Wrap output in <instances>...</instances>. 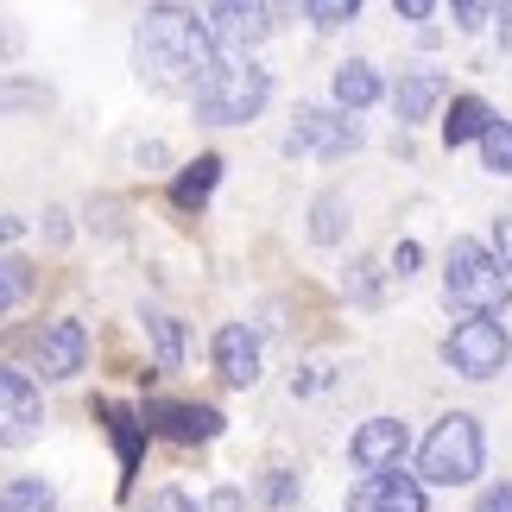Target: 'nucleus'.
<instances>
[{"label": "nucleus", "instance_id": "nucleus-1", "mask_svg": "<svg viewBox=\"0 0 512 512\" xmlns=\"http://www.w3.org/2000/svg\"><path fill=\"white\" fill-rule=\"evenodd\" d=\"M133 70H140L146 89L196 102V95L215 83L222 57H215L209 26L184 7V0H152L146 19H140V32H133Z\"/></svg>", "mask_w": 512, "mask_h": 512}, {"label": "nucleus", "instance_id": "nucleus-2", "mask_svg": "<svg viewBox=\"0 0 512 512\" xmlns=\"http://www.w3.org/2000/svg\"><path fill=\"white\" fill-rule=\"evenodd\" d=\"M487 468V437L468 411H449L437 418V430L418 449V487H468Z\"/></svg>", "mask_w": 512, "mask_h": 512}, {"label": "nucleus", "instance_id": "nucleus-3", "mask_svg": "<svg viewBox=\"0 0 512 512\" xmlns=\"http://www.w3.org/2000/svg\"><path fill=\"white\" fill-rule=\"evenodd\" d=\"M443 291L462 317H500L506 298H512V279L500 272V260L487 253L481 241H449V260H443Z\"/></svg>", "mask_w": 512, "mask_h": 512}, {"label": "nucleus", "instance_id": "nucleus-4", "mask_svg": "<svg viewBox=\"0 0 512 512\" xmlns=\"http://www.w3.org/2000/svg\"><path fill=\"white\" fill-rule=\"evenodd\" d=\"M272 102V76L260 70V64H222L215 70V83L196 95V121H209V127H241V121H253Z\"/></svg>", "mask_w": 512, "mask_h": 512}, {"label": "nucleus", "instance_id": "nucleus-5", "mask_svg": "<svg viewBox=\"0 0 512 512\" xmlns=\"http://www.w3.org/2000/svg\"><path fill=\"white\" fill-rule=\"evenodd\" d=\"M443 361L462 373V380H494V373L512 361V336L500 317H468L443 336Z\"/></svg>", "mask_w": 512, "mask_h": 512}, {"label": "nucleus", "instance_id": "nucleus-6", "mask_svg": "<svg viewBox=\"0 0 512 512\" xmlns=\"http://www.w3.org/2000/svg\"><path fill=\"white\" fill-rule=\"evenodd\" d=\"M361 121L342 108H298V121L285 133V152H310V159H348V152H361Z\"/></svg>", "mask_w": 512, "mask_h": 512}, {"label": "nucleus", "instance_id": "nucleus-7", "mask_svg": "<svg viewBox=\"0 0 512 512\" xmlns=\"http://www.w3.org/2000/svg\"><path fill=\"white\" fill-rule=\"evenodd\" d=\"M209 38H215V51H253V45H266L272 38V7L266 0H209Z\"/></svg>", "mask_w": 512, "mask_h": 512}, {"label": "nucleus", "instance_id": "nucleus-8", "mask_svg": "<svg viewBox=\"0 0 512 512\" xmlns=\"http://www.w3.org/2000/svg\"><path fill=\"white\" fill-rule=\"evenodd\" d=\"M140 424H146V437L159 430V437H171V443H215L222 437V411L196 405V399H146Z\"/></svg>", "mask_w": 512, "mask_h": 512}, {"label": "nucleus", "instance_id": "nucleus-9", "mask_svg": "<svg viewBox=\"0 0 512 512\" xmlns=\"http://www.w3.org/2000/svg\"><path fill=\"white\" fill-rule=\"evenodd\" d=\"M38 424H45V399H38V386L26 373L0 367V449H26L38 437Z\"/></svg>", "mask_w": 512, "mask_h": 512}, {"label": "nucleus", "instance_id": "nucleus-10", "mask_svg": "<svg viewBox=\"0 0 512 512\" xmlns=\"http://www.w3.org/2000/svg\"><path fill=\"white\" fill-rule=\"evenodd\" d=\"M348 512H424V487L405 468H380L348 487Z\"/></svg>", "mask_w": 512, "mask_h": 512}, {"label": "nucleus", "instance_id": "nucleus-11", "mask_svg": "<svg viewBox=\"0 0 512 512\" xmlns=\"http://www.w3.org/2000/svg\"><path fill=\"white\" fill-rule=\"evenodd\" d=\"M95 418L108 424L114 437V456H121V500L133 494V481H140V456H146V424L133 405H114V399H95Z\"/></svg>", "mask_w": 512, "mask_h": 512}, {"label": "nucleus", "instance_id": "nucleus-12", "mask_svg": "<svg viewBox=\"0 0 512 512\" xmlns=\"http://www.w3.org/2000/svg\"><path fill=\"white\" fill-rule=\"evenodd\" d=\"M83 361H89V329L76 317L45 323V336H38V373L45 380H70V373H83Z\"/></svg>", "mask_w": 512, "mask_h": 512}, {"label": "nucleus", "instance_id": "nucleus-13", "mask_svg": "<svg viewBox=\"0 0 512 512\" xmlns=\"http://www.w3.org/2000/svg\"><path fill=\"white\" fill-rule=\"evenodd\" d=\"M405 449H411V430L399 418H367L361 430H354V443H348V456L367 468V475H380V468H399L405 462Z\"/></svg>", "mask_w": 512, "mask_h": 512}, {"label": "nucleus", "instance_id": "nucleus-14", "mask_svg": "<svg viewBox=\"0 0 512 512\" xmlns=\"http://www.w3.org/2000/svg\"><path fill=\"white\" fill-rule=\"evenodd\" d=\"M215 373L228 386H253L260 380V336L247 323H222L215 329Z\"/></svg>", "mask_w": 512, "mask_h": 512}, {"label": "nucleus", "instance_id": "nucleus-15", "mask_svg": "<svg viewBox=\"0 0 512 512\" xmlns=\"http://www.w3.org/2000/svg\"><path fill=\"white\" fill-rule=\"evenodd\" d=\"M443 95H449L443 70H411V76H399V89H392V114H399V127H418V121H430V108H437Z\"/></svg>", "mask_w": 512, "mask_h": 512}, {"label": "nucleus", "instance_id": "nucleus-16", "mask_svg": "<svg viewBox=\"0 0 512 512\" xmlns=\"http://www.w3.org/2000/svg\"><path fill=\"white\" fill-rule=\"evenodd\" d=\"M386 95V83H380V70L373 64H361V57H348V64L336 70V108L342 114H361V108H373Z\"/></svg>", "mask_w": 512, "mask_h": 512}, {"label": "nucleus", "instance_id": "nucleus-17", "mask_svg": "<svg viewBox=\"0 0 512 512\" xmlns=\"http://www.w3.org/2000/svg\"><path fill=\"white\" fill-rule=\"evenodd\" d=\"M215 184H222V159H215V152H203V159H190L184 171L171 177V203H177V209H203L209 196H215Z\"/></svg>", "mask_w": 512, "mask_h": 512}, {"label": "nucleus", "instance_id": "nucleus-18", "mask_svg": "<svg viewBox=\"0 0 512 512\" xmlns=\"http://www.w3.org/2000/svg\"><path fill=\"white\" fill-rule=\"evenodd\" d=\"M487 121H494V108L481 102V95H456L449 102V121H443V146L456 152V146H475L481 133H487Z\"/></svg>", "mask_w": 512, "mask_h": 512}, {"label": "nucleus", "instance_id": "nucleus-19", "mask_svg": "<svg viewBox=\"0 0 512 512\" xmlns=\"http://www.w3.org/2000/svg\"><path fill=\"white\" fill-rule=\"evenodd\" d=\"M348 234V196L342 190H323L317 203H310V241L317 247H336Z\"/></svg>", "mask_w": 512, "mask_h": 512}, {"label": "nucleus", "instance_id": "nucleus-20", "mask_svg": "<svg viewBox=\"0 0 512 512\" xmlns=\"http://www.w3.org/2000/svg\"><path fill=\"white\" fill-rule=\"evenodd\" d=\"M0 512H57V487L38 475H19L0 487Z\"/></svg>", "mask_w": 512, "mask_h": 512}, {"label": "nucleus", "instance_id": "nucleus-21", "mask_svg": "<svg viewBox=\"0 0 512 512\" xmlns=\"http://www.w3.org/2000/svg\"><path fill=\"white\" fill-rule=\"evenodd\" d=\"M481 159H487V171H500V177H512V121H500V114H494V121H487V133H481Z\"/></svg>", "mask_w": 512, "mask_h": 512}, {"label": "nucleus", "instance_id": "nucleus-22", "mask_svg": "<svg viewBox=\"0 0 512 512\" xmlns=\"http://www.w3.org/2000/svg\"><path fill=\"white\" fill-rule=\"evenodd\" d=\"M26 108H51L45 83H19V76H0V114H26Z\"/></svg>", "mask_w": 512, "mask_h": 512}, {"label": "nucleus", "instance_id": "nucleus-23", "mask_svg": "<svg viewBox=\"0 0 512 512\" xmlns=\"http://www.w3.org/2000/svg\"><path fill=\"white\" fill-rule=\"evenodd\" d=\"M146 329H152V342H159V367L177 373V367H184V323H177V317H152Z\"/></svg>", "mask_w": 512, "mask_h": 512}, {"label": "nucleus", "instance_id": "nucleus-24", "mask_svg": "<svg viewBox=\"0 0 512 512\" xmlns=\"http://www.w3.org/2000/svg\"><path fill=\"white\" fill-rule=\"evenodd\" d=\"M26 291H32V266L26 260H0V317H7Z\"/></svg>", "mask_w": 512, "mask_h": 512}, {"label": "nucleus", "instance_id": "nucleus-25", "mask_svg": "<svg viewBox=\"0 0 512 512\" xmlns=\"http://www.w3.org/2000/svg\"><path fill=\"white\" fill-rule=\"evenodd\" d=\"M342 291H348L354 304H380V266H373V260H354L348 279H342Z\"/></svg>", "mask_w": 512, "mask_h": 512}, {"label": "nucleus", "instance_id": "nucleus-26", "mask_svg": "<svg viewBox=\"0 0 512 512\" xmlns=\"http://www.w3.org/2000/svg\"><path fill=\"white\" fill-rule=\"evenodd\" d=\"M304 7H310L317 26H348V19L361 13V0H304Z\"/></svg>", "mask_w": 512, "mask_h": 512}, {"label": "nucleus", "instance_id": "nucleus-27", "mask_svg": "<svg viewBox=\"0 0 512 512\" xmlns=\"http://www.w3.org/2000/svg\"><path fill=\"white\" fill-rule=\"evenodd\" d=\"M260 494H266V506H291V500H298V475H291V468H272Z\"/></svg>", "mask_w": 512, "mask_h": 512}, {"label": "nucleus", "instance_id": "nucleus-28", "mask_svg": "<svg viewBox=\"0 0 512 512\" xmlns=\"http://www.w3.org/2000/svg\"><path fill=\"white\" fill-rule=\"evenodd\" d=\"M449 7H456V26L462 32H481L487 19H494V0H449Z\"/></svg>", "mask_w": 512, "mask_h": 512}, {"label": "nucleus", "instance_id": "nucleus-29", "mask_svg": "<svg viewBox=\"0 0 512 512\" xmlns=\"http://www.w3.org/2000/svg\"><path fill=\"white\" fill-rule=\"evenodd\" d=\"M146 512H203V506H196L184 487H159V494L146 500Z\"/></svg>", "mask_w": 512, "mask_h": 512}, {"label": "nucleus", "instance_id": "nucleus-30", "mask_svg": "<svg viewBox=\"0 0 512 512\" xmlns=\"http://www.w3.org/2000/svg\"><path fill=\"white\" fill-rule=\"evenodd\" d=\"M487 253H494L500 272L512 279V215H500V222H494V247H487Z\"/></svg>", "mask_w": 512, "mask_h": 512}, {"label": "nucleus", "instance_id": "nucleus-31", "mask_svg": "<svg viewBox=\"0 0 512 512\" xmlns=\"http://www.w3.org/2000/svg\"><path fill=\"white\" fill-rule=\"evenodd\" d=\"M418 260H424V247H418V241H399V247H392V260H386V266L399 272V279H411V272H418Z\"/></svg>", "mask_w": 512, "mask_h": 512}, {"label": "nucleus", "instance_id": "nucleus-32", "mask_svg": "<svg viewBox=\"0 0 512 512\" xmlns=\"http://www.w3.org/2000/svg\"><path fill=\"white\" fill-rule=\"evenodd\" d=\"M475 512H512V481H500V487H487V494L475 500Z\"/></svg>", "mask_w": 512, "mask_h": 512}, {"label": "nucleus", "instance_id": "nucleus-33", "mask_svg": "<svg viewBox=\"0 0 512 512\" xmlns=\"http://www.w3.org/2000/svg\"><path fill=\"white\" fill-rule=\"evenodd\" d=\"M203 512H241V487H215Z\"/></svg>", "mask_w": 512, "mask_h": 512}, {"label": "nucleus", "instance_id": "nucleus-34", "mask_svg": "<svg viewBox=\"0 0 512 512\" xmlns=\"http://www.w3.org/2000/svg\"><path fill=\"white\" fill-rule=\"evenodd\" d=\"M392 13H399V19H430V13H437V0H392Z\"/></svg>", "mask_w": 512, "mask_h": 512}, {"label": "nucleus", "instance_id": "nucleus-35", "mask_svg": "<svg viewBox=\"0 0 512 512\" xmlns=\"http://www.w3.org/2000/svg\"><path fill=\"white\" fill-rule=\"evenodd\" d=\"M19 234H26V222H13V215H0V247H13Z\"/></svg>", "mask_w": 512, "mask_h": 512}, {"label": "nucleus", "instance_id": "nucleus-36", "mask_svg": "<svg viewBox=\"0 0 512 512\" xmlns=\"http://www.w3.org/2000/svg\"><path fill=\"white\" fill-rule=\"evenodd\" d=\"M500 45H512V0H500Z\"/></svg>", "mask_w": 512, "mask_h": 512}, {"label": "nucleus", "instance_id": "nucleus-37", "mask_svg": "<svg viewBox=\"0 0 512 512\" xmlns=\"http://www.w3.org/2000/svg\"><path fill=\"white\" fill-rule=\"evenodd\" d=\"M13 51H19V32H13V26H0V57H13Z\"/></svg>", "mask_w": 512, "mask_h": 512}]
</instances>
